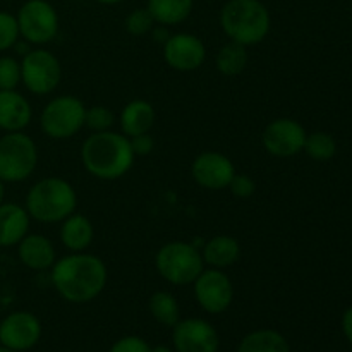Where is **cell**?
I'll return each mask as SVG.
<instances>
[{
    "mask_svg": "<svg viewBox=\"0 0 352 352\" xmlns=\"http://www.w3.org/2000/svg\"><path fill=\"white\" fill-rule=\"evenodd\" d=\"M151 352H172V349H168L167 346H157L151 349Z\"/></svg>",
    "mask_w": 352,
    "mask_h": 352,
    "instance_id": "37",
    "label": "cell"
},
{
    "mask_svg": "<svg viewBox=\"0 0 352 352\" xmlns=\"http://www.w3.org/2000/svg\"><path fill=\"white\" fill-rule=\"evenodd\" d=\"M229 188L236 198L246 199L254 195V191H256V182H254V179L251 175L236 174L232 177V181H230Z\"/></svg>",
    "mask_w": 352,
    "mask_h": 352,
    "instance_id": "31",
    "label": "cell"
},
{
    "mask_svg": "<svg viewBox=\"0 0 352 352\" xmlns=\"http://www.w3.org/2000/svg\"><path fill=\"white\" fill-rule=\"evenodd\" d=\"M96 2H100V3H105V6H116V3H120V2H124V0H96Z\"/></svg>",
    "mask_w": 352,
    "mask_h": 352,
    "instance_id": "36",
    "label": "cell"
},
{
    "mask_svg": "<svg viewBox=\"0 0 352 352\" xmlns=\"http://www.w3.org/2000/svg\"><path fill=\"white\" fill-rule=\"evenodd\" d=\"M192 0H148L146 9L157 24L174 26L184 23L192 12Z\"/></svg>",
    "mask_w": 352,
    "mask_h": 352,
    "instance_id": "22",
    "label": "cell"
},
{
    "mask_svg": "<svg viewBox=\"0 0 352 352\" xmlns=\"http://www.w3.org/2000/svg\"><path fill=\"white\" fill-rule=\"evenodd\" d=\"M30 219L26 208L16 203L0 205V248L16 246L28 236Z\"/></svg>",
    "mask_w": 352,
    "mask_h": 352,
    "instance_id": "17",
    "label": "cell"
},
{
    "mask_svg": "<svg viewBox=\"0 0 352 352\" xmlns=\"http://www.w3.org/2000/svg\"><path fill=\"white\" fill-rule=\"evenodd\" d=\"M174 346L177 352H217L219 333L205 320H179L174 327Z\"/></svg>",
    "mask_w": 352,
    "mask_h": 352,
    "instance_id": "15",
    "label": "cell"
},
{
    "mask_svg": "<svg viewBox=\"0 0 352 352\" xmlns=\"http://www.w3.org/2000/svg\"><path fill=\"white\" fill-rule=\"evenodd\" d=\"M81 160L93 177L116 181L131 170L134 153L129 138L112 131H102L86 138L81 148Z\"/></svg>",
    "mask_w": 352,
    "mask_h": 352,
    "instance_id": "2",
    "label": "cell"
},
{
    "mask_svg": "<svg viewBox=\"0 0 352 352\" xmlns=\"http://www.w3.org/2000/svg\"><path fill=\"white\" fill-rule=\"evenodd\" d=\"M306 141V131L298 120L280 117L265 127L261 134V143L265 150L274 157L287 158L302 151Z\"/></svg>",
    "mask_w": 352,
    "mask_h": 352,
    "instance_id": "11",
    "label": "cell"
},
{
    "mask_svg": "<svg viewBox=\"0 0 352 352\" xmlns=\"http://www.w3.org/2000/svg\"><path fill=\"white\" fill-rule=\"evenodd\" d=\"M62 79V65L52 52L30 50L21 62V81L33 95H48Z\"/></svg>",
    "mask_w": 352,
    "mask_h": 352,
    "instance_id": "9",
    "label": "cell"
},
{
    "mask_svg": "<svg viewBox=\"0 0 352 352\" xmlns=\"http://www.w3.org/2000/svg\"><path fill=\"white\" fill-rule=\"evenodd\" d=\"M155 26V19L151 17L150 10L136 9L126 17V31L133 36H143V34L150 33Z\"/></svg>",
    "mask_w": 352,
    "mask_h": 352,
    "instance_id": "28",
    "label": "cell"
},
{
    "mask_svg": "<svg viewBox=\"0 0 352 352\" xmlns=\"http://www.w3.org/2000/svg\"><path fill=\"white\" fill-rule=\"evenodd\" d=\"M148 308H150L151 316L165 327H175V323L179 322V316H181L177 301H175V298L170 292H155L150 298Z\"/></svg>",
    "mask_w": 352,
    "mask_h": 352,
    "instance_id": "25",
    "label": "cell"
},
{
    "mask_svg": "<svg viewBox=\"0 0 352 352\" xmlns=\"http://www.w3.org/2000/svg\"><path fill=\"white\" fill-rule=\"evenodd\" d=\"M151 34H153V40L157 41V43H162V45H164L165 41L170 38V33H168L167 26H164V24L153 26V30H151Z\"/></svg>",
    "mask_w": 352,
    "mask_h": 352,
    "instance_id": "35",
    "label": "cell"
},
{
    "mask_svg": "<svg viewBox=\"0 0 352 352\" xmlns=\"http://www.w3.org/2000/svg\"><path fill=\"white\" fill-rule=\"evenodd\" d=\"M3 196H6V189H3V182L0 181V205L3 203Z\"/></svg>",
    "mask_w": 352,
    "mask_h": 352,
    "instance_id": "38",
    "label": "cell"
},
{
    "mask_svg": "<svg viewBox=\"0 0 352 352\" xmlns=\"http://www.w3.org/2000/svg\"><path fill=\"white\" fill-rule=\"evenodd\" d=\"M302 151H306V155L309 158H313V160L327 162L330 158H333V155L337 153V141L329 133H322V131L306 134Z\"/></svg>",
    "mask_w": 352,
    "mask_h": 352,
    "instance_id": "26",
    "label": "cell"
},
{
    "mask_svg": "<svg viewBox=\"0 0 352 352\" xmlns=\"http://www.w3.org/2000/svg\"><path fill=\"white\" fill-rule=\"evenodd\" d=\"M110 352H151V347L140 337H124L117 340Z\"/></svg>",
    "mask_w": 352,
    "mask_h": 352,
    "instance_id": "32",
    "label": "cell"
},
{
    "mask_svg": "<svg viewBox=\"0 0 352 352\" xmlns=\"http://www.w3.org/2000/svg\"><path fill=\"white\" fill-rule=\"evenodd\" d=\"M342 332L346 336V339L352 344V306L346 309L342 316Z\"/></svg>",
    "mask_w": 352,
    "mask_h": 352,
    "instance_id": "34",
    "label": "cell"
},
{
    "mask_svg": "<svg viewBox=\"0 0 352 352\" xmlns=\"http://www.w3.org/2000/svg\"><path fill=\"white\" fill-rule=\"evenodd\" d=\"M109 272L102 258L72 253L52 267V284L65 301L82 305L98 298L107 285Z\"/></svg>",
    "mask_w": 352,
    "mask_h": 352,
    "instance_id": "1",
    "label": "cell"
},
{
    "mask_svg": "<svg viewBox=\"0 0 352 352\" xmlns=\"http://www.w3.org/2000/svg\"><path fill=\"white\" fill-rule=\"evenodd\" d=\"M17 254L24 267L31 270H47L55 263V250L50 241L40 234L24 236L17 244Z\"/></svg>",
    "mask_w": 352,
    "mask_h": 352,
    "instance_id": "18",
    "label": "cell"
},
{
    "mask_svg": "<svg viewBox=\"0 0 352 352\" xmlns=\"http://www.w3.org/2000/svg\"><path fill=\"white\" fill-rule=\"evenodd\" d=\"M31 105L16 89H0V129L16 133L30 126Z\"/></svg>",
    "mask_w": 352,
    "mask_h": 352,
    "instance_id": "16",
    "label": "cell"
},
{
    "mask_svg": "<svg viewBox=\"0 0 352 352\" xmlns=\"http://www.w3.org/2000/svg\"><path fill=\"white\" fill-rule=\"evenodd\" d=\"M19 36L16 16L9 12H0V52L12 48L19 40Z\"/></svg>",
    "mask_w": 352,
    "mask_h": 352,
    "instance_id": "29",
    "label": "cell"
},
{
    "mask_svg": "<svg viewBox=\"0 0 352 352\" xmlns=\"http://www.w3.org/2000/svg\"><path fill=\"white\" fill-rule=\"evenodd\" d=\"M93 237H95V229L91 220L81 213H72L62 222L60 241L72 253H82L88 250L89 244L93 243Z\"/></svg>",
    "mask_w": 352,
    "mask_h": 352,
    "instance_id": "19",
    "label": "cell"
},
{
    "mask_svg": "<svg viewBox=\"0 0 352 352\" xmlns=\"http://www.w3.org/2000/svg\"><path fill=\"white\" fill-rule=\"evenodd\" d=\"M220 26L230 41L250 47L270 33V12L261 0H229L220 10Z\"/></svg>",
    "mask_w": 352,
    "mask_h": 352,
    "instance_id": "3",
    "label": "cell"
},
{
    "mask_svg": "<svg viewBox=\"0 0 352 352\" xmlns=\"http://www.w3.org/2000/svg\"><path fill=\"white\" fill-rule=\"evenodd\" d=\"M113 120H116V117L107 107L95 105L91 109H86L85 112V126L91 129L93 133L109 131L113 126Z\"/></svg>",
    "mask_w": 352,
    "mask_h": 352,
    "instance_id": "27",
    "label": "cell"
},
{
    "mask_svg": "<svg viewBox=\"0 0 352 352\" xmlns=\"http://www.w3.org/2000/svg\"><path fill=\"white\" fill-rule=\"evenodd\" d=\"M78 195L71 182L62 177H47L38 181L28 191L26 212L41 223L64 222L76 212Z\"/></svg>",
    "mask_w": 352,
    "mask_h": 352,
    "instance_id": "4",
    "label": "cell"
},
{
    "mask_svg": "<svg viewBox=\"0 0 352 352\" xmlns=\"http://www.w3.org/2000/svg\"><path fill=\"white\" fill-rule=\"evenodd\" d=\"M19 34L31 45L50 43L58 33V16L47 0H28L16 16Z\"/></svg>",
    "mask_w": 352,
    "mask_h": 352,
    "instance_id": "8",
    "label": "cell"
},
{
    "mask_svg": "<svg viewBox=\"0 0 352 352\" xmlns=\"http://www.w3.org/2000/svg\"><path fill=\"white\" fill-rule=\"evenodd\" d=\"M248 58L250 57H248V52L244 45L236 43V41H229L217 54V69L223 76H229V78L239 76L246 69Z\"/></svg>",
    "mask_w": 352,
    "mask_h": 352,
    "instance_id": "24",
    "label": "cell"
},
{
    "mask_svg": "<svg viewBox=\"0 0 352 352\" xmlns=\"http://www.w3.org/2000/svg\"><path fill=\"white\" fill-rule=\"evenodd\" d=\"M129 144H131V150H133L134 157H136V155H140V157L150 155L155 148L153 138H151L148 133L138 134V136L129 138Z\"/></svg>",
    "mask_w": 352,
    "mask_h": 352,
    "instance_id": "33",
    "label": "cell"
},
{
    "mask_svg": "<svg viewBox=\"0 0 352 352\" xmlns=\"http://www.w3.org/2000/svg\"><path fill=\"white\" fill-rule=\"evenodd\" d=\"M41 323L33 313L16 311L0 322V344L17 352L28 351L38 344Z\"/></svg>",
    "mask_w": 352,
    "mask_h": 352,
    "instance_id": "12",
    "label": "cell"
},
{
    "mask_svg": "<svg viewBox=\"0 0 352 352\" xmlns=\"http://www.w3.org/2000/svg\"><path fill=\"white\" fill-rule=\"evenodd\" d=\"M21 82V62L12 57H0V89H16Z\"/></svg>",
    "mask_w": 352,
    "mask_h": 352,
    "instance_id": "30",
    "label": "cell"
},
{
    "mask_svg": "<svg viewBox=\"0 0 352 352\" xmlns=\"http://www.w3.org/2000/svg\"><path fill=\"white\" fill-rule=\"evenodd\" d=\"M195 296L198 305L212 315L223 313L234 299V287L229 275L220 268L203 270L195 282Z\"/></svg>",
    "mask_w": 352,
    "mask_h": 352,
    "instance_id": "10",
    "label": "cell"
},
{
    "mask_svg": "<svg viewBox=\"0 0 352 352\" xmlns=\"http://www.w3.org/2000/svg\"><path fill=\"white\" fill-rule=\"evenodd\" d=\"M155 124L153 105L146 100H133L127 103L120 113V127L124 136L133 138L138 134L150 133Z\"/></svg>",
    "mask_w": 352,
    "mask_h": 352,
    "instance_id": "20",
    "label": "cell"
},
{
    "mask_svg": "<svg viewBox=\"0 0 352 352\" xmlns=\"http://www.w3.org/2000/svg\"><path fill=\"white\" fill-rule=\"evenodd\" d=\"M38 165V148L23 131L0 138V181L21 182L30 177Z\"/></svg>",
    "mask_w": 352,
    "mask_h": 352,
    "instance_id": "6",
    "label": "cell"
},
{
    "mask_svg": "<svg viewBox=\"0 0 352 352\" xmlns=\"http://www.w3.org/2000/svg\"><path fill=\"white\" fill-rule=\"evenodd\" d=\"M85 103L76 96H57L41 112V131L52 140H67L85 126Z\"/></svg>",
    "mask_w": 352,
    "mask_h": 352,
    "instance_id": "7",
    "label": "cell"
},
{
    "mask_svg": "<svg viewBox=\"0 0 352 352\" xmlns=\"http://www.w3.org/2000/svg\"><path fill=\"white\" fill-rule=\"evenodd\" d=\"M203 261L212 265L213 268L232 267L241 256V246L234 237L217 236L203 244Z\"/></svg>",
    "mask_w": 352,
    "mask_h": 352,
    "instance_id": "21",
    "label": "cell"
},
{
    "mask_svg": "<svg viewBox=\"0 0 352 352\" xmlns=\"http://www.w3.org/2000/svg\"><path fill=\"white\" fill-rule=\"evenodd\" d=\"M0 352H17V351H14V349H9V347L2 346V347H0Z\"/></svg>",
    "mask_w": 352,
    "mask_h": 352,
    "instance_id": "39",
    "label": "cell"
},
{
    "mask_svg": "<svg viewBox=\"0 0 352 352\" xmlns=\"http://www.w3.org/2000/svg\"><path fill=\"white\" fill-rule=\"evenodd\" d=\"M203 256L198 248L186 241H170L158 250L155 267L160 277L174 285H188L198 278L203 268Z\"/></svg>",
    "mask_w": 352,
    "mask_h": 352,
    "instance_id": "5",
    "label": "cell"
},
{
    "mask_svg": "<svg viewBox=\"0 0 352 352\" xmlns=\"http://www.w3.org/2000/svg\"><path fill=\"white\" fill-rule=\"evenodd\" d=\"M237 352H291L289 342L275 330H256L241 340Z\"/></svg>",
    "mask_w": 352,
    "mask_h": 352,
    "instance_id": "23",
    "label": "cell"
},
{
    "mask_svg": "<svg viewBox=\"0 0 352 352\" xmlns=\"http://www.w3.org/2000/svg\"><path fill=\"white\" fill-rule=\"evenodd\" d=\"M191 174L198 186L217 191V189L229 188L230 181L236 175V167H234L232 160L223 153L205 151L195 158Z\"/></svg>",
    "mask_w": 352,
    "mask_h": 352,
    "instance_id": "14",
    "label": "cell"
},
{
    "mask_svg": "<svg viewBox=\"0 0 352 352\" xmlns=\"http://www.w3.org/2000/svg\"><path fill=\"white\" fill-rule=\"evenodd\" d=\"M164 58L175 71L191 72L203 65L206 58V48L195 34H170V38L164 43Z\"/></svg>",
    "mask_w": 352,
    "mask_h": 352,
    "instance_id": "13",
    "label": "cell"
}]
</instances>
